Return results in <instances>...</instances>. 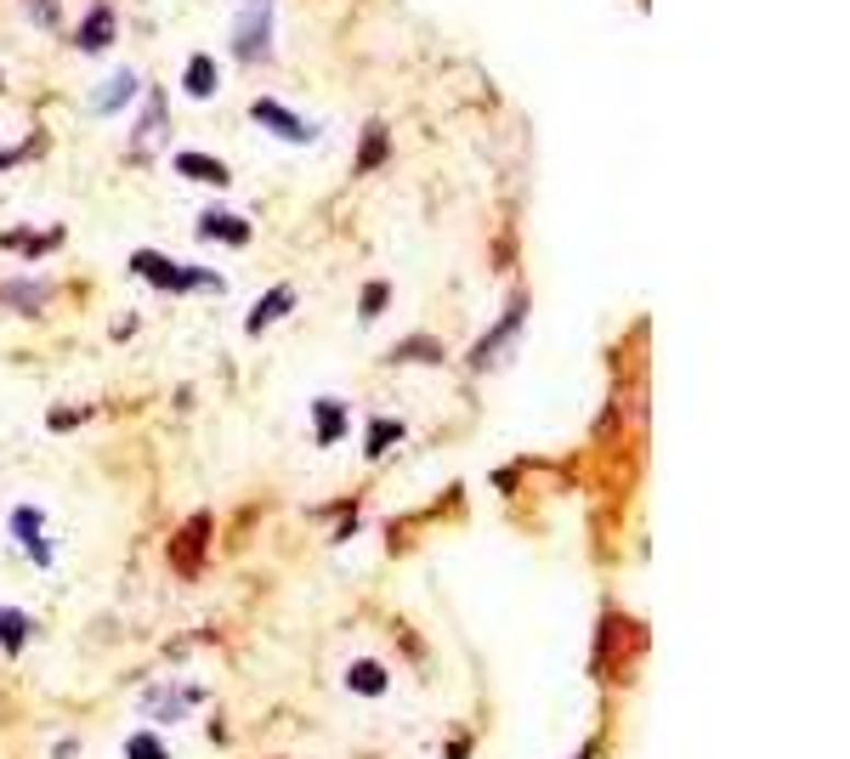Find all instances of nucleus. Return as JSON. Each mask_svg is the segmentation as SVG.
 I'll return each mask as SVG.
<instances>
[{
    "label": "nucleus",
    "instance_id": "13",
    "mask_svg": "<svg viewBox=\"0 0 850 759\" xmlns=\"http://www.w3.org/2000/svg\"><path fill=\"white\" fill-rule=\"evenodd\" d=\"M346 691H357V698H380V691H386V669L375 664V657H357V664L346 669Z\"/></svg>",
    "mask_w": 850,
    "mask_h": 759
},
{
    "label": "nucleus",
    "instance_id": "14",
    "mask_svg": "<svg viewBox=\"0 0 850 759\" xmlns=\"http://www.w3.org/2000/svg\"><path fill=\"white\" fill-rule=\"evenodd\" d=\"M176 171L193 176V182H210V187H227V182H233V176H227V164H216V159H205V153H176Z\"/></svg>",
    "mask_w": 850,
    "mask_h": 759
},
{
    "label": "nucleus",
    "instance_id": "6",
    "mask_svg": "<svg viewBox=\"0 0 850 759\" xmlns=\"http://www.w3.org/2000/svg\"><path fill=\"white\" fill-rule=\"evenodd\" d=\"M165 130H171V114H165V96L148 91V114L137 125V137H130V159H148L159 142H165Z\"/></svg>",
    "mask_w": 850,
    "mask_h": 759
},
{
    "label": "nucleus",
    "instance_id": "20",
    "mask_svg": "<svg viewBox=\"0 0 850 759\" xmlns=\"http://www.w3.org/2000/svg\"><path fill=\"white\" fill-rule=\"evenodd\" d=\"M386 148H391L386 125H369V130H364V148H357V171H375V164H386Z\"/></svg>",
    "mask_w": 850,
    "mask_h": 759
},
{
    "label": "nucleus",
    "instance_id": "18",
    "mask_svg": "<svg viewBox=\"0 0 850 759\" xmlns=\"http://www.w3.org/2000/svg\"><path fill=\"white\" fill-rule=\"evenodd\" d=\"M182 85H187V96H216V62H210V57H193L187 74H182Z\"/></svg>",
    "mask_w": 850,
    "mask_h": 759
},
{
    "label": "nucleus",
    "instance_id": "24",
    "mask_svg": "<svg viewBox=\"0 0 850 759\" xmlns=\"http://www.w3.org/2000/svg\"><path fill=\"white\" fill-rule=\"evenodd\" d=\"M391 357H398V363H409V357H425V363H437V357H443V346H437V341H403V346L391 352Z\"/></svg>",
    "mask_w": 850,
    "mask_h": 759
},
{
    "label": "nucleus",
    "instance_id": "15",
    "mask_svg": "<svg viewBox=\"0 0 850 759\" xmlns=\"http://www.w3.org/2000/svg\"><path fill=\"white\" fill-rule=\"evenodd\" d=\"M7 250H23V255H41V250H51V244H62V227H46V233H28V227H12L7 239H0Z\"/></svg>",
    "mask_w": 850,
    "mask_h": 759
},
{
    "label": "nucleus",
    "instance_id": "16",
    "mask_svg": "<svg viewBox=\"0 0 850 759\" xmlns=\"http://www.w3.org/2000/svg\"><path fill=\"white\" fill-rule=\"evenodd\" d=\"M0 307L35 312V307H46V284H35V278H23V284H7V289H0Z\"/></svg>",
    "mask_w": 850,
    "mask_h": 759
},
{
    "label": "nucleus",
    "instance_id": "21",
    "mask_svg": "<svg viewBox=\"0 0 850 759\" xmlns=\"http://www.w3.org/2000/svg\"><path fill=\"white\" fill-rule=\"evenodd\" d=\"M403 432H409L403 419H375V425H369V442H364V453H369V459H380L391 442H403Z\"/></svg>",
    "mask_w": 850,
    "mask_h": 759
},
{
    "label": "nucleus",
    "instance_id": "1",
    "mask_svg": "<svg viewBox=\"0 0 850 759\" xmlns=\"http://www.w3.org/2000/svg\"><path fill=\"white\" fill-rule=\"evenodd\" d=\"M130 273H142L153 289L165 295H187V289H221V273H205V267H176L159 250H137L130 255Z\"/></svg>",
    "mask_w": 850,
    "mask_h": 759
},
{
    "label": "nucleus",
    "instance_id": "28",
    "mask_svg": "<svg viewBox=\"0 0 850 759\" xmlns=\"http://www.w3.org/2000/svg\"><path fill=\"white\" fill-rule=\"evenodd\" d=\"M596 748H601V743H584V748H578L573 759H596Z\"/></svg>",
    "mask_w": 850,
    "mask_h": 759
},
{
    "label": "nucleus",
    "instance_id": "4",
    "mask_svg": "<svg viewBox=\"0 0 850 759\" xmlns=\"http://www.w3.org/2000/svg\"><path fill=\"white\" fill-rule=\"evenodd\" d=\"M205 703V691L199 686H148L142 691V714H153V720H187L193 709Z\"/></svg>",
    "mask_w": 850,
    "mask_h": 759
},
{
    "label": "nucleus",
    "instance_id": "7",
    "mask_svg": "<svg viewBox=\"0 0 850 759\" xmlns=\"http://www.w3.org/2000/svg\"><path fill=\"white\" fill-rule=\"evenodd\" d=\"M521 312H528V301H516V307H510V312H505V318H499L494 329H487V341H482V346L471 352V369H494V352H499L505 341H516V329H521Z\"/></svg>",
    "mask_w": 850,
    "mask_h": 759
},
{
    "label": "nucleus",
    "instance_id": "5",
    "mask_svg": "<svg viewBox=\"0 0 850 759\" xmlns=\"http://www.w3.org/2000/svg\"><path fill=\"white\" fill-rule=\"evenodd\" d=\"M250 114H255V125H267L273 137H284V142H312V137H318V130H312L307 119H296L284 103H273V96H261V103H255Z\"/></svg>",
    "mask_w": 850,
    "mask_h": 759
},
{
    "label": "nucleus",
    "instance_id": "17",
    "mask_svg": "<svg viewBox=\"0 0 850 759\" xmlns=\"http://www.w3.org/2000/svg\"><path fill=\"white\" fill-rule=\"evenodd\" d=\"M28 630H35V623H28L18 607H7V612H0V652H23Z\"/></svg>",
    "mask_w": 850,
    "mask_h": 759
},
{
    "label": "nucleus",
    "instance_id": "9",
    "mask_svg": "<svg viewBox=\"0 0 850 759\" xmlns=\"http://www.w3.org/2000/svg\"><path fill=\"white\" fill-rule=\"evenodd\" d=\"M289 307H296V289L278 284V289H267V295L255 301V312L244 318V329H250V335H267V323H273V318H284Z\"/></svg>",
    "mask_w": 850,
    "mask_h": 759
},
{
    "label": "nucleus",
    "instance_id": "19",
    "mask_svg": "<svg viewBox=\"0 0 850 759\" xmlns=\"http://www.w3.org/2000/svg\"><path fill=\"white\" fill-rule=\"evenodd\" d=\"M41 527H46V510H41V505H18V510H12V539H18V544H35Z\"/></svg>",
    "mask_w": 850,
    "mask_h": 759
},
{
    "label": "nucleus",
    "instance_id": "2",
    "mask_svg": "<svg viewBox=\"0 0 850 759\" xmlns=\"http://www.w3.org/2000/svg\"><path fill=\"white\" fill-rule=\"evenodd\" d=\"M205 550H210V516H193V521L176 527V539H171V567L182 578H193L205 567Z\"/></svg>",
    "mask_w": 850,
    "mask_h": 759
},
{
    "label": "nucleus",
    "instance_id": "12",
    "mask_svg": "<svg viewBox=\"0 0 850 759\" xmlns=\"http://www.w3.org/2000/svg\"><path fill=\"white\" fill-rule=\"evenodd\" d=\"M130 96H137V74H125V69H119L103 91L91 96V108H96V114H119V108L130 103Z\"/></svg>",
    "mask_w": 850,
    "mask_h": 759
},
{
    "label": "nucleus",
    "instance_id": "22",
    "mask_svg": "<svg viewBox=\"0 0 850 759\" xmlns=\"http://www.w3.org/2000/svg\"><path fill=\"white\" fill-rule=\"evenodd\" d=\"M125 759H171V754H165V743H159L153 732H137L125 743Z\"/></svg>",
    "mask_w": 850,
    "mask_h": 759
},
{
    "label": "nucleus",
    "instance_id": "27",
    "mask_svg": "<svg viewBox=\"0 0 850 759\" xmlns=\"http://www.w3.org/2000/svg\"><path fill=\"white\" fill-rule=\"evenodd\" d=\"M466 754H471V737H460V743L448 748V759H466Z\"/></svg>",
    "mask_w": 850,
    "mask_h": 759
},
{
    "label": "nucleus",
    "instance_id": "25",
    "mask_svg": "<svg viewBox=\"0 0 850 759\" xmlns=\"http://www.w3.org/2000/svg\"><path fill=\"white\" fill-rule=\"evenodd\" d=\"M80 419H91V409H51V414H46V425H51V432H74Z\"/></svg>",
    "mask_w": 850,
    "mask_h": 759
},
{
    "label": "nucleus",
    "instance_id": "23",
    "mask_svg": "<svg viewBox=\"0 0 850 759\" xmlns=\"http://www.w3.org/2000/svg\"><path fill=\"white\" fill-rule=\"evenodd\" d=\"M386 307H391V289H386V284H369V289H364V301H357V318L369 323V318H380Z\"/></svg>",
    "mask_w": 850,
    "mask_h": 759
},
{
    "label": "nucleus",
    "instance_id": "10",
    "mask_svg": "<svg viewBox=\"0 0 850 759\" xmlns=\"http://www.w3.org/2000/svg\"><path fill=\"white\" fill-rule=\"evenodd\" d=\"M199 233H205V239H227V244L239 250V244H250V221H244V216H221V210H205V216H199Z\"/></svg>",
    "mask_w": 850,
    "mask_h": 759
},
{
    "label": "nucleus",
    "instance_id": "3",
    "mask_svg": "<svg viewBox=\"0 0 850 759\" xmlns=\"http://www.w3.org/2000/svg\"><path fill=\"white\" fill-rule=\"evenodd\" d=\"M267 41H273V12L267 7H250L233 23V57L239 62H267Z\"/></svg>",
    "mask_w": 850,
    "mask_h": 759
},
{
    "label": "nucleus",
    "instance_id": "8",
    "mask_svg": "<svg viewBox=\"0 0 850 759\" xmlns=\"http://www.w3.org/2000/svg\"><path fill=\"white\" fill-rule=\"evenodd\" d=\"M74 46H80V51H108V46H114V12H108V7H91L85 23L74 28Z\"/></svg>",
    "mask_w": 850,
    "mask_h": 759
},
{
    "label": "nucleus",
    "instance_id": "11",
    "mask_svg": "<svg viewBox=\"0 0 850 759\" xmlns=\"http://www.w3.org/2000/svg\"><path fill=\"white\" fill-rule=\"evenodd\" d=\"M312 419H318V442H323V448L346 437V403H341V398H318V403H312Z\"/></svg>",
    "mask_w": 850,
    "mask_h": 759
},
{
    "label": "nucleus",
    "instance_id": "26",
    "mask_svg": "<svg viewBox=\"0 0 850 759\" xmlns=\"http://www.w3.org/2000/svg\"><path fill=\"white\" fill-rule=\"evenodd\" d=\"M28 18H35L41 28H51L57 23V0H28Z\"/></svg>",
    "mask_w": 850,
    "mask_h": 759
}]
</instances>
